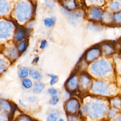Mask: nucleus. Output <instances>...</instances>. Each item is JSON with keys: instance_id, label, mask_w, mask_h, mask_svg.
<instances>
[{"instance_id": "nucleus-1", "label": "nucleus", "mask_w": 121, "mask_h": 121, "mask_svg": "<svg viewBox=\"0 0 121 121\" xmlns=\"http://www.w3.org/2000/svg\"><path fill=\"white\" fill-rule=\"evenodd\" d=\"M31 9L30 5L26 2L22 1L19 3L15 8L14 14L20 21L27 19L31 16Z\"/></svg>"}, {"instance_id": "nucleus-2", "label": "nucleus", "mask_w": 121, "mask_h": 121, "mask_svg": "<svg viewBox=\"0 0 121 121\" xmlns=\"http://www.w3.org/2000/svg\"><path fill=\"white\" fill-rule=\"evenodd\" d=\"M12 30V25L9 22H0V38H6L8 37Z\"/></svg>"}, {"instance_id": "nucleus-3", "label": "nucleus", "mask_w": 121, "mask_h": 121, "mask_svg": "<svg viewBox=\"0 0 121 121\" xmlns=\"http://www.w3.org/2000/svg\"><path fill=\"white\" fill-rule=\"evenodd\" d=\"M104 112V108L102 105L95 104L92 107L90 115L93 118H98L103 116Z\"/></svg>"}, {"instance_id": "nucleus-4", "label": "nucleus", "mask_w": 121, "mask_h": 121, "mask_svg": "<svg viewBox=\"0 0 121 121\" xmlns=\"http://www.w3.org/2000/svg\"><path fill=\"white\" fill-rule=\"evenodd\" d=\"M14 104H11L8 101H2L0 103V110L3 114H9L12 111Z\"/></svg>"}, {"instance_id": "nucleus-5", "label": "nucleus", "mask_w": 121, "mask_h": 121, "mask_svg": "<svg viewBox=\"0 0 121 121\" xmlns=\"http://www.w3.org/2000/svg\"><path fill=\"white\" fill-rule=\"evenodd\" d=\"M26 35V30L23 27H20L15 33L14 39L16 42H19L25 38Z\"/></svg>"}, {"instance_id": "nucleus-6", "label": "nucleus", "mask_w": 121, "mask_h": 121, "mask_svg": "<svg viewBox=\"0 0 121 121\" xmlns=\"http://www.w3.org/2000/svg\"><path fill=\"white\" fill-rule=\"evenodd\" d=\"M78 104L75 100L71 99L66 104V109L69 113H74L77 111Z\"/></svg>"}, {"instance_id": "nucleus-7", "label": "nucleus", "mask_w": 121, "mask_h": 121, "mask_svg": "<svg viewBox=\"0 0 121 121\" xmlns=\"http://www.w3.org/2000/svg\"><path fill=\"white\" fill-rule=\"evenodd\" d=\"M60 115L59 111L56 110H52L49 111L48 115L46 118V121H57Z\"/></svg>"}, {"instance_id": "nucleus-8", "label": "nucleus", "mask_w": 121, "mask_h": 121, "mask_svg": "<svg viewBox=\"0 0 121 121\" xmlns=\"http://www.w3.org/2000/svg\"><path fill=\"white\" fill-rule=\"evenodd\" d=\"M9 10L8 3L5 0H0V14H5Z\"/></svg>"}, {"instance_id": "nucleus-9", "label": "nucleus", "mask_w": 121, "mask_h": 121, "mask_svg": "<svg viewBox=\"0 0 121 121\" xmlns=\"http://www.w3.org/2000/svg\"><path fill=\"white\" fill-rule=\"evenodd\" d=\"M6 54L9 57L12 59H15L17 57V52L14 48H10L6 51Z\"/></svg>"}, {"instance_id": "nucleus-10", "label": "nucleus", "mask_w": 121, "mask_h": 121, "mask_svg": "<svg viewBox=\"0 0 121 121\" xmlns=\"http://www.w3.org/2000/svg\"><path fill=\"white\" fill-rule=\"evenodd\" d=\"M43 85L42 82L40 81L36 82L34 84L33 91L35 93H40V92H42V91L43 89Z\"/></svg>"}, {"instance_id": "nucleus-11", "label": "nucleus", "mask_w": 121, "mask_h": 121, "mask_svg": "<svg viewBox=\"0 0 121 121\" xmlns=\"http://www.w3.org/2000/svg\"><path fill=\"white\" fill-rule=\"evenodd\" d=\"M18 75L20 78H25L28 75V69L26 67H20L18 69Z\"/></svg>"}, {"instance_id": "nucleus-12", "label": "nucleus", "mask_w": 121, "mask_h": 121, "mask_svg": "<svg viewBox=\"0 0 121 121\" xmlns=\"http://www.w3.org/2000/svg\"><path fill=\"white\" fill-rule=\"evenodd\" d=\"M29 74L30 76L34 79H37L39 78L40 77V74L39 72V71L33 69H29Z\"/></svg>"}, {"instance_id": "nucleus-13", "label": "nucleus", "mask_w": 121, "mask_h": 121, "mask_svg": "<svg viewBox=\"0 0 121 121\" xmlns=\"http://www.w3.org/2000/svg\"><path fill=\"white\" fill-rule=\"evenodd\" d=\"M27 45V42L26 41L24 40L22 41L18 45L17 49L20 52H23L26 49Z\"/></svg>"}, {"instance_id": "nucleus-14", "label": "nucleus", "mask_w": 121, "mask_h": 121, "mask_svg": "<svg viewBox=\"0 0 121 121\" xmlns=\"http://www.w3.org/2000/svg\"><path fill=\"white\" fill-rule=\"evenodd\" d=\"M55 18L54 17L46 18L44 20L45 25L48 27H51L55 24Z\"/></svg>"}, {"instance_id": "nucleus-15", "label": "nucleus", "mask_w": 121, "mask_h": 121, "mask_svg": "<svg viewBox=\"0 0 121 121\" xmlns=\"http://www.w3.org/2000/svg\"><path fill=\"white\" fill-rule=\"evenodd\" d=\"M23 86L26 88H30L32 86V82L29 79H24L22 81Z\"/></svg>"}, {"instance_id": "nucleus-16", "label": "nucleus", "mask_w": 121, "mask_h": 121, "mask_svg": "<svg viewBox=\"0 0 121 121\" xmlns=\"http://www.w3.org/2000/svg\"><path fill=\"white\" fill-rule=\"evenodd\" d=\"M59 101V98L56 95L52 96L49 100V104L52 105H55L57 104Z\"/></svg>"}, {"instance_id": "nucleus-17", "label": "nucleus", "mask_w": 121, "mask_h": 121, "mask_svg": "<svg viewBox=\"0 0 121 121\" xmlns=\"http://www.w3.org/2000/svg\"><path fill=\"white\" fill-rule=\"evenodd\" d=\"M67 85L69 87L73 88L76 86L77 85V82L76 80H75L74 78H72L69 79L67 83Z\"/></svg>"}, {"instance_id": "nucleus-18", "label": "nucleus", "mask_w": 121, "mask_h": 121, "mask_svg": "<svg viewBox=\"0 0 121 121\" xmlns=\"http://www.w3.org/2000/svg\"><path fill=\"white\" fill-rule=\"evenodd\" d=\"M18 121H37L36 119L31 118L28 116L24 115L23 116H21L19 118Z\"/></svg>"}, {"instance_id": "nucleus-19", "label": "nucleus", "mask_w": 121, "mask_h": 121, "mask_svg": "<svg viewBox=\"0 0 121 121\" xmlns=\"http://www.w3.org/2000/svg\"><path fill=\"white\" fill-rule=\"evenodd\" d=\"M48 76L52 78L51 80L50 81V84L51 85H52L54 84L55 83H56L57 82V81L58 80V76L52 75V74H48Z\"/></svg>"}, {"instance_id": "nucleus-20", "label": "nucleus", "mask_w": 121, "mask_h": 121, "mask_svg": "<svg viewBox=\"0 0 121 121\" xmlns=\"http://www.w3.org/2000/svg\"><path fill=\"white\" fill-rule=\"evenodd\" d=\"M6 69V63L4 60L0 59V73L3 72Z\"/></svg>"}, {"instance_id": "nucleus-21", "label": "nucleus", "mask_w": 121, "mask_h": 121, "mask_svg": "<svg viewBox=\"0 0 121 121\" xmlns=\"http://www.w3.org/2000/svg\"><path fill=\"white\" fill-rule=\"evenodd\" d=\"M48 93L52 95V96H54L57 93V90H56L55 89H54L53 88H50L49 90H48Z\"/></svg>"}, {"instance_id": "nucleus-22", "label": "nucleus", "mask_w": 121, "mask_h": 121, "mask_svg": "<svg viewBox=\"0 0 121 121\" xmlns=\"http://www.w3.org/2000/svg\"><path fill=\"white\" fill-rule=\"evenodd\" d=\"M116 114V111L114 110H111L110 112H109V116L110 118H112V117H113Z\"/></svg>"}, {"instance_id": "nucleus-23", "label": "nucleus", "mask_w": 121, "mask_h": 121, "mask_svg": "<svg viewBox=\"0 0 121 121\" xmlns=\"http://www.w3.org/2000/svg\"><path fill=\"white\" fill-rule=\"evenodd\" d=\"M47 45V42L45 40H43L42 42H41V45H40V48L41 49H43Z\"/></svg>"}, {"instance_id": "nucleus-24", "label": "nucleus", "mask_w": 121, "mask_h": 121, "mask_svg": "<svg viewBox=\"0 0 121 121\" xmlns=\"http://www.w3.org/2000/svg\"><path fill=\"white\" fill-rule=\"evenodd\" d=\"M8 120V118H7L4 115L0 113V121H7Z\"/></svg>"}, {"instance_id": "nucleus-25", "label": "nucleus", "mask_w": 121, "mask_h": 121, "mask_svg": "<svg viewBox=\"0 0 121 121\" xmlns=\"http://www.w3.org/2000/svg\"><path fill=\"white\" fill-rule=\"evenodd\" d=\"M28 100L31 102H35L36 100V98L35 97H30L28 98Z\"/></svg>"}, {"instance_id": "nucleus-26", "label": "nucleus", "mask_w": 121, "mask_h": 121, "mask_svg": "<svg viewBox=\"0 0 121 121\" xmlns=\"http://www.w3.org/2000/svg\"><path fill=\"white\" fill-rule=\"evenodd\" d=\"M19 104H20L22 106H23V107H26V105L25 104H24L21 100H19Z\"/></svg>"}, {"instance_id": "nucleus-27", "label": "nucleus", "mask_w": 121, "mask_h": 121, "mask_svg": "<svg viewBox=\"0 0 121 121\" xmlns=\"http://www.w3.org/2000/svg\"><path fill=\"white\" fill-rule=\"evenodd\" d=\"M38 60H39V57H37V58H35V59L34 60V62H37L38 61Z\"/></svg>"}, {"instance_id": "nucleus-28", "label": "nucleus", "mask_w": 121, "mask_h": 121, "mask_svg": "<svg viewBox=\"0 0 121 121\" xmlns=\"http://www.w3.org/2000/svg\"><path fill=\"white\" fill-rule=\"evenodd\" d=\"M57 121H65L63 119H62V118H60V119H59Z\"/></svg>"}, {"instance_id": "nucleus-29", "label": "nucleus", "mask_w": 121, "mask_h": 121, "mask_svg": "<svg viewBox=\"0 0 121 121\" xmlns=\"http://www.w3.org/2000/svg\"><path fill=\"white\" fill-rule=\"evenodd\" d=\"M119 121H121V115L120 116V117L119 118Z\"/></svg>"}, {"instance_id": "nucleus-30", "label": "nucleus", "mask_w": 121, "mask_h": 121, "mask_svg": "<svg viewBox=\"0 0 121 121\" xmlns=\"http://www.w3.org/2000/svg\"><path fill=\"white\" fill-rule=\"evenodd\" d=\"M0 101H1V99H0Z\"/></svg>"}]
</instances>
